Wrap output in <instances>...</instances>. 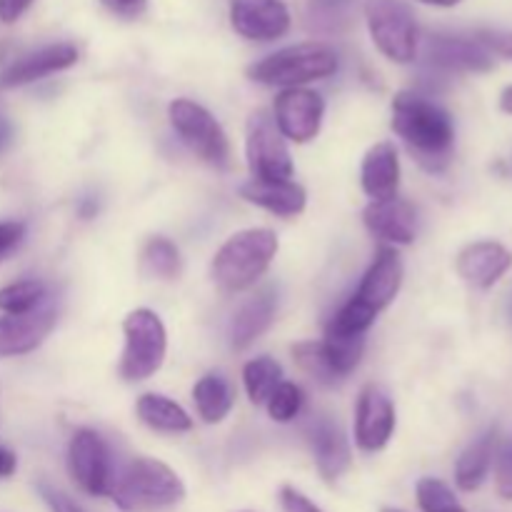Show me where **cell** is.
I'll return each mask as SVG.
<instances>
[{"label": "cell", "mask_w": 512, "mask_h": 512, "mask_svg": "<svg viewBox=\"0 0 512 512\" xmlns=\"http://www.w3.org/2000/svg\"><path fill=\"white\" fill-rule=\"evenodd\" d=\"M143 270L153 278L175 280L183 270V258L173 240L168 238H150L143 250Z\"/></svg>", "instance_id": "obj_30"}, {"label": "cell", "mask_w": 512, "mask_h": 512, "mask_svg": "<svg viewBox=\"0 0 512 512\" xmlns=\"http://www.w3.org/2000/svg\"><path fill=\"white\" fill-rule=\"evenodd\" d=\"M512 268V253L503 243L495 240H478L460 250L455 260V270L468 285L478 290H490L508 275Z\"/></svg>", "instance_id": "obj_14"}, {"label": "cell", "mask_w": 512, "mask_h": 512, "mask_svg": "<svg viewBox=\"0 0 512 512\" xmlns=\"http://www.w3.org/2000/svg\"><path fill=\"white\" fill-rule=\"evenodd\" d=\"M168 118L178 138L188 145L190 153H195L213 168H228V135L208 108L190 98H178L168 105Z\"/></svg>", "instance_id": "obj_6"}, {"label": "cell", "mask_w": 512, "mask_h": 512, "mask_svg": "<svg viewBox=\"0 0 512 512\" xmlns=\"http://www.w3.org/2000/svg\"><path fill=\"white\" fill-rule=\"evenodd\" d=\"M240 195L248 203L278 215V218H295L308 205V193L295 180H278V183H265V180H253L240 185Z\"/></svg>", "instance_id": "obj_21"}, {"label": "cell", "mask_w": 512, "mask_h": 512, "mask_svg": "<svg viewBox=\"0 0 512 512\" xmlns=\"http://www.w3.org/2000/svg\"><path fill=\"white\" fill-rule=\"evenodd\" d=\"M360 185L370 200L398 198L400 190V158L398 148L390 140L373 145L365 153L360 168Z\"/></svg>", "instance_id": "obj_20"}, {"label": "cell", "mask_w": 512, "mask_h": 512, "mask_svg": "<svg viewBox=\"0 0 512 512\" xmlns=\"http://www.w3.org/2000/svg\"><path fill=\"white\" fill-rule=\"evenodd\" d=\"M30 5L33 0H0V23H15Z\"/></svg>", "instance_id": "obj_39"}, {"label": "cell", "mask_w": 512, "mask_h": 512, "mask_svg": "<svg viewBox=\"0 0 512 512\" xmlns=\"http://www.w3.org/2000/svg\"><path fill=\"white\" fill-rule=\"evenodd\" d=\"M493 468H495V488H498L500 498L512 500V448H508V445L495 448Z\"/></svg>", "instance_id": "obj_33"}, {"label": "cell", "mask_w": 512, "mask_h": 512, "mask_svg": "<svg viewBox=\"0 0 512 512\" xmlns=\"http://www.w3.org/2000/svg\"><path fill=\"white\" fill-rule=\"evenodd\" d=\"M10 140H13V125H10L5 118H0V155L5 153V148L10 145Z\"/></svg>", "instance_id": "obj_42"}, {"label": "cell", "mask_w": 512, "mask_h": 512, "mask_svg": "<svg viewBox=\"0 0 512 512\" xmlns=\"http://www.w3.org/2000/svg\"><path fill=\"white\" fill-rule=\"evenodd\" d=\"M193 403L200 420L208 425L223 423L235 405V390L228 378L220 373H208L195 383Z\"/></svg>", "instance_id": "obj_25"}, {"label": "cell", "mask_w": 512, "mask_h": 512, "mask_svg": "<svg viewBox=\"0 0 512 512\" xmlns=\"http://www.w3.org/2000/svg\"><path fill=\"white\" fill-rule=\"evenodd\" d=\"M475 40L483 43L493 55L512 60V30H505V33L503 30H483L475 35Z\"/></svg>", "instance_id": "obj_34"}, {"label": "cell", "mask_w": 512, "mask_h": 512, "mask_svg": "<svg viewBox=\"0 0 512 512\" xmlns=\"http://www.w3.org/2000/svg\"><path fill=\"white\" fill-rule=\"evenodd\" d=\"M370 38L388 60L408 65L418 58L420 30L413 13L400 0H368L365 3Z\"/></svg>", "instance_id": "obj_7"}, {"label": "cell", "mask_w": 512, "mask_h": 512, "mask_svg": "<svg viewBox=\"0 0 512 512\" xmlns=\"http://www.w3.org/2000/svg\"><path fill=\"white\" fill-rule=\"evenodd\" d=\"M280 383H283V368H280L278 360L268 358V355H260V358H253L245 363L243 385L253 405L268 403V398L275 393V388Z\"/></svg>", "instance_id": "obj_26"}, {"label": "cell", "mask_w": 512, "mask_h": 512, "mask_svg": "<svg viewBox=\"0 0 512 512\" xmlns=\"http://www.w3.org/2000/svg\"><path fill=\"white\" fill-rule=\"evenodd\" d=\"M495 448H498V430L493 428L485 435H480L478 440H473L460 453L458 463H455V483H458L460 490L475 493L485 483L490 468H493Z\"/></svg>", "instance_id": "obj_23"}, {"label": "cell", "mask_w": 512, "mask_h": 512, "mask_svg": "<svg viewBox=\"0 0 512 512\" xmlns=\"http://www.w3.org/2000/svg\"><path fill=\"white\" fill-rule=\"evenodd\" d=\"M303 403L305 395L300 385L283 380L265 405H268L270 420H275V423H293L300 415V410H303Z\"/></svg>", "instance_id": "obj_32"}, {"label": "cell", "mask_w": 512, "mask_h": 512, "mask_svg": "<svg viewBox=\"0 0 512 512\" xmlns=\"http://www.w3.org/2000/svg\"><path fill=\"white\" fill-rule=\"evenodd\" d=\"M25 238V225L20 220H3L0 223V260L8 258Z\"/></svg>", "instance_id": "obj_35"}, {"label": "cell", "mask_w": 512, "mask_h": 512, "mask_svg": "<svg viewBox=\"0 0 512 512\" xmlns=\"http://www.w3.org/2000/svg\"><path fill=\"white\" fill-rule=\"evenodd\" d=\"M280 240L270 228H248L230 235L215 253L210 273L225 293H240L258 283L278 255Z\"/></svg>", "instance_id": "obj_2"}, {"label": "cell", "mask_w": 512, "mask_h": 512, "mask_svg": "<svg viewBox=\"0 0 512 512\" xmlns=\"http://www.w3.org/2000/svg\"><path fill=\"white\" fill-rule=\"evenodd\" d=\"M125 348L120 358V378L128 383L148 380L163 368L168 353V330L155 310L135 308L123 320Z\"/></svg>", "instance_id": "obj_5"}, {"label": "cell", "mask_w": 512, "mask_h": 512, "mask_svg": "<svg viewBox=\"0 0 512 512\" xmlns=\"http://www.w3.org/2000/svg\"><path fill=\"white\" fill-rule=\"evenodd\" d=\"M338 53L325 43H298L275 50L268 58L250 65V80L273 88H303L338 73Z\"/></svg>", "instance_id": "obj_3"}, {"label": "cell", "mask_w": 512, "mask_h": 512, "mask_svg": "<svg viewBox=\"0 0 512 512\" xmlns=\"http://www.w3.org/2000/svg\"><path fill=\"white\" fill-rule=\"evenodd\" d=\"M415 495H418V505L423 512H465L448 483L438 478H420Z\"/></svg>", "instance_id": "obj_31"}, {"label": "cell", "mask_w": 512, "mask_h": 512, "mask_svg": "<svg viewBox=\"0 0 512 512\" xmlns=\"http://www.w3.org/2000/svg\"><path fill=\"white\" fill-rule=\"evenodd\" d=\"M245 158L253 180L278 183L293 180L295 165L290 158L288 140L275 128L273 118L265 113H255L248 120V138H245Z\"/></svg>", "instance_id": "obj_8"}, {"label": "cell", "mask_w": 512, "mask_h": 512, "mask_svg": "<svg viewBox=\"0 0 512 512\" xmlns=\"http://www.w3.org/2000/svg\"><path fill=\"white\" fill-rule=\"evenodd\" d=\"M363 223L370 235L383 243L410 245L418 235V213L403 198L370 200L363 210Z\"/></svg>", "instance_id": "obj_17"}, {"label": "cell", "mask_w": 512, "mask_h": 512, "mask_svg": "<svg viewBox=\"0 0 512 512\" xmlns=\"http://www.w3.org/2000/svg\"><path fill=\"white\" fill-rule=\"evenodd\" d=\"M68 470L83 493L103 498L113 490V458L103 435L90 428L75 430L68 443Z\"/></svg>", "instance_id": "obj_9"}, {"label": "cell", "mask_w": 512, "mask_h": 512, "mask_svg": "<svg viewBox=\"0 0 512 512\" xmlns=\"http://www.w3.org/2000/svg\"><path fill=\"white\" fill-rule=\"evenodd\" d=\"M428 60L443 73H488L495 58L483 43L460 35H430Z\"/></svg>", "instance_id": "obj_15"}, {"label": "cell", "mask_w": 512, "mask_h": 512, "mask_svg": "<svg viewBox=\"0 0 512 512\" xmlns=\"http://www.w3.org/2000/svg\"><path fill=\"white\" fill-rule=\"evenodd\" d=\"M323 348H325V353H328L333 368L338 370V375L348 378V375L358 368L360 360H363L365 335L345 333V330L330 328L328 325V328H325Z\"/></svg>", "instance_id": "obj_27"}, {"label": "cell", "mask_w": 512, "mask_h": 512, "mask_svg": "<svg viewBox=\"0 0 512 512\" xmlns=\"http://www.w3.org/2000/svg\"><path fill=\"white\" fill-rule=\"evenodd\" d=\"M500 110H503V113L512 115V85H508V88H505L503 93H500Z\"/></svg>", "instance_id": "obj_43"}, {"label": "cell", "mask_w": 512, "mask_h": 512, "mask_svg": "<svg viewBox=\"0 0 512 512\" xmlns=\"http://www.w3.org/2000/svg\"><path fill=\"white\" fill-rule=\"evenodd\" d=\"M78 63V48L73 43H53L23 55L0 73V88H20V85L35 83L40 78L68 70Z\"/></svg>", "instance_id": "obj_18"}, {"label": "cell", "mask_w": 512, "mask_h": 512, "mask_svg": "<svg viewBox=\"0 0 512 512\" xmlns=\"http://www.w3.org/2000/svg\"><path fill=\"white\" fill-rule=\"evenodd\" d=\"M15 470H18V458H15L13 450L0 445V478H10Z\"/></svg>", "instance_id": "obj_40"}, {"label": "cell", "mask_w": 512, "mask_h": 512, "mask_svg": "<svg viewBox=\"0 0 512 512\" xmlns=\"http://www.w3.org/2000/svg\"><path fill=\"white\" fill-rule=\"evenodd\" d=\"M280 505H283L285 512H323L308 495L295 490L293 485H285V488L280 490Z\"/></svg>", "instance_id": "obj_37"}, {"label": "cell", "mask_w": 512, "mask_h": 512, "mask_svg": "<svg viewBox=\"0 0 512 512\" xmlns=\"http://www.w3.org/2000/svg\"><path fill=\"white\" fill-rule=\"evenodd\" d=\"M400 285H403V260H400L398 250L380 248L368 273L360 280V288L350 300L378 318V313H383L398 298Z\"/></svg>", "instance_id": "obj_13"}, {"label": "cell", "mask_w": 512, "mask_h": 512, "mask_svg": "<svg viewBox=\"0 0 512 512\" xmlns=\"http://www.w3.org/2000/svg\"><path fill=\"white\" fill-rule=\"evenodd\" d=\"M275 313H278V293L273 288H265L260 293H255L233 315V323H230V345L235 350L250 348L273 325Z\"/></svg>", "instance_id": "obj_22"}, {"label": "cell", "mask_w": 512, "mask_h": 512, "mask_svg": "<svg viewBox=\"0 0 512 512\" xmlns=\"http://www.w3.org/2000/svg\"><path fill=\"white\" fill-rule=\"evenodd\" d=\"M273 123L290 143H310L318 138L325 115L323 95L308 88H285L275 98Z\"/></svg>", "instance_id": "obj_10"}, {"label": "cell", "mask_w": 512, "mask_h": 512, "mask_svg": "<svg viewBox=\"0 0 512 512\" xmlns=\"http://www.w3.org/2000/svg\"><path fill=\"white\" fill-rule=\"evenodd\" d=\"M418 3L435 5V8H455V5H460L463 0H418Z\"/></svg>", "instance_id": "obj_44"}, {"label": "cell", "mask_w": 512, "mask_h": 512, "mask_svg": "<svg viewBox=\"0 0 512 512\" xmlns=\"http://www.w3.org/2000/svg\"><path fill=\"white\" fill-rule=\"evenodd\" d=\"M100 5L123 20H135L148 10V0H100Z\"/></svg>", "instance_id": "obj_36"}, {"label": "cell", "mask_w": 512, "mask_h": 512, "mask_svg": "<svg viewBox=\"0 0 512 512\" xmlns=\"http://www.w3.org/2000/svg\"><path fill=\"white\" fill-rule=\"evenodd\" d=\"M230 25L245 40L273 43L290 30V10L283 0H230Z\"/></svg>", "instance_id": "obj_12"}, {"label": "cell", "mask_w": 512, "mask_h": 512, "mask_svg": "<svg viewBox=\"0 0 512 512\" xmlns=\"http://www.w3.org/2000/svg\"><path fill=\"white\" fill-rule=\"evenodd\" d=\"M395 433L393 398L380 385L370 383L360 390L355 408V443L365 453H378Z\"/></svg>", "instance_id": "obj_11"}, {"label": "cell", "mask_w": 512, "mask_h": 512, "mask_svg": "<svg viewBox=\"0 0 512 512\" xmlns=\"http://www.w3.org/2000/svg\"><path fill=\"white\" fill-rule=\"evenodd\" d=\"M45 303H48V288L43 280L28 278L0 288V313L5 315L33 313Z\"/></svg>", "instance_id": "obj_29"}, {"label": "cell", "mask_w": 512, "mask_h": 512, "mask_svg": "<svg viewBox=\"0 0 512 512\" xmlns=\"http://www.w3.org/2000/svg\"><path fill=\"white\" fill-rule=\"evenodd\" d=\"M348 0H313V10H323V13H338Z\"/></svg>", "instance_id": "obj_41"}, {"label": "cell", "mask_w": 512, "mask_h": 512, "mask_svg": "<svg viewBox=\"0 0 512 512\" xmlns=\"http://www.w3.org/2000/svg\"><path fill=\"white\" fill-rule=\"evenodd\" d=\"M380 512H403V510H398V508H383Z\"/></svg>", "instance_id": "obj_45"}, {"label": "cell", "mask_w": 512, "mask_h": 512, "mask_svg": "<svg viewBox=\"0 0 512 512\" xmlns=\"http://www.w3.org/2000/svg\"><path fill=\"white\" fill-rule=\"evenodd\" d=\"M135 413H138L140 423L148 425L150 430H158V433L178 435L193 430V418L185 413L183 405L160 393L140 395L138 403H135Z\"/></svg>", "instance_id": "obj_24"}, {"label": "cell", "mask_w": 512, "mask_h": 512, "mask_svg": "<svg viewBox=\"0 0 512 512\" xmlns=\"http://www.w3.org/2000/svg\"><path fill=\"white\" fill-rule=\"evenodd\" d=\"M293 358L308 378H313L318 385H325V388H333L345 380L330 363L323 340H303V343L293 345Z\"/></svg>", "instance_id": "obj_28"}, {"label": "cell", "mask_w": 512, "mask_h": 512, "mask_svg": "<svg viewBox=\"0 0 512 512\" xmlns=\"http://www.w3.org/2000/svg\"><path fill=\"white\" fill-rule=\"evenodd\" d=\"M38 490H40V498L45 500V505H48L50 512H85L78 503H75V500H70L68 495L50 488V485L43 483Z\"/></svg>", "instance_id": "obj_38"}, {"label": "cell", "mask_w": 512, "mask_h": 512, "mask_svg": "<svg viewBox=\"0 0 512 512\" xmlns=\"http://www.w3.org/2000/svg\"><path fill=\"white\" fill-rule=\"evenodd\" d=\"M308 443L310 450H313L318 473L328 483H335L350 468V460H353L350 443L343 430H340V425H335L330 418H315L310 423Z\"/></svg>", "instance_id": "obj_19"}, {"label": "cell", "mask_w": 512, "mask_h": 512, "mask_svg": "<svg viewBox=\"0 0 512 512\" xmlns=\"http://www.w3.org/2000/svg\"><path fill=\"white\" fill-rule=\"evenodd\" d=\"M55 320H58V313L53 305H40L38 310L25 315H3L0 318V358L33 353L48 338Z\"/></svg>", "instance_id": "obj_16"}, {"label": "cell", "mask_w": 512, "mask_h": 512, "mask_svg": "<svg viewBox=\"0 0 512 512\" xmlns=\"http://www.w3.org/2000/svg\"><path fill=\"white\" fill-rule=\"evenodd\" d=\"M110 498L125 512L170 508L185 498V485L178 473L160 460L135 458L115 480Z\"/></svg>", "instance_id": "obj_4"}, {"label": "cell", "mask_w": 512, "mask_h": 512, "mask_svg": "<svg viewBox=\"0 0 512 512\" xmlns=\"http://www.w3.org/2000/svg\"><path fill=\"white\" fill-rule=\"evenodd\" d=\"M390 128L408 145L413 158L428 173H443L453 160L455 125L443 105L425 95L403 90L393 98Z\"/></svg>", "instance_id": "obj_1"}]
</instances>
